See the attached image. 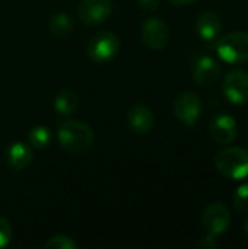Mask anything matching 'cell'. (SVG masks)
<instances>
[{
	"instance_id": "1",
	"label": "cell",
	"mask_w": 248,
	"mask_h": 249,
	"mask_svg": "<svg viewBox=\"0 0 248 249\" xmlns=\"http://www.w3.org/2000/svg\"><path fill=\"white\" fill-rule=\"evenodd\" d=\"M57 139L66 152L83 153L94 146L95 134L88 124L77 120H66L57 128Z\"/></svg>"
},
{
	"instance_id": "2",
	"label": "cell",
	"mask_w": 248,
	"mask_h": 249,
	"mask_svg": "<svg viewBox=\"0 0 248 249\" xmlns=\"http://www.w3.org/2000/svg\"><path fill=\"white\" fill-rule=\"evenodd\" d=\"M216 171L229 179L248 177V152L241 147H225L215 156Z\"/></svg>"
},
{
	"instance_id": "3",
	"label": "cell",
	"mask_w": 248,
	"mask_h": 249,
	"mask_svg": "<svg viewBox=\"0 0 248 249\" xmlns=\"http://www.w3.org/2000/svg\"><path fill=\"white\" fill-rule=\"evenodd\" d=\"M218 55L231 64L248 61V32L235 31L225 34L216 44Z\"/></svg>"
},
{
	"instance_id": "4",
	"label": "cell",
	"mask_w": 248,
	"mask_h": 249,
	"mask_svg": "<svg viewBox=\"0 0 248 249\" xmlns=\"http://www.w3.org/2000/svg\"><path fill=\"white\" fill-rule=\"evenodd\" d=\"M86 51L92 61L99 64L108 63L120 51V38L114 32L101 31L89 39Z\"/></svg>"
},
{
	"instance_id": "5",
	"label": "cell",
	"mask_w": 248,
	"mask_h": 249,
	"mask_svg": "<svg viewBox=\"0 0 248 249\" xmlns=\"http://www.w3.org/2000/svg\"><path fill=\"white\" fill-rule=\"evenodd\" d=\"M174 112L177 118L187 127H194L202 115V101L196 92H181L174 102Z\"/></svg>"
},
{
	"instance_id": "6",
	"label": "cell",
	"mask_w": 248,
	"mask_h": 249,
	"mask_svg": "<svg viewBox=\"0 0 248 249\" xmlns=\"http://www.w3.org/2000/svg\"><path fill=\"white\" fill-rule=\"evenodd\" d=\"M224 93L227 99L235 105H243L248 102V71L243 69H235L227 73L224 79Z\"/></svg>"
},
{
	"instance_id": "7",
	"label": "cell",
	"mask_w": 248,
	"mask_h": 249,
	"mask_svg": "<svg viewBox=\"0 0 248 249\" xmlns=\"http://www.w3.org/2000/svg\"><path fill=\"white\" fill-rule=\"evenodd\" d=\"M231 225V213L227 206L221 203H213L208 206L202 214V226L205 231L212 235L218 236L222 235Z\"/></svg>"
},
{
	"instance_id": "8",
	"label": "cell",
	"mask_w": 248,
	"mask_h": 249,
	"mask_svg": "<svg viewBox=\"0 0 248 249\" xmlns=\"http://www.w3.org/2000/svg\"><path fill=\"white\" fill-rule=\"evenodd\" d=\"M140 36L149 48L162 50L170 41V28L165 20L159 18H149L142 25Z\"/></svg>"
},
{
	"instance_id": "9",
	"label": "cell",
	"mask_w": 248,
	"mask_h": 249,
	"mask_svg": "<svg viewBox=\"0 0 248 249\" xmlns=\"http://www.w3.org/2000/svg\"><path fill=\"white\" fill-rule=\"evenodd\" d=\"M111 10V0H80L77 4V16L85 25H99L105 22Z\"/></svg>"
},
{
	"instance_id": "10",
	"label": "cell",
	"mask_w": 248,
	"mask_h": 249,
	"mask_svg": "<svg viewBox=\"0 0 248 249\" xmlns=\"http://www.w3.org/2000/svg\"><path fill=\"white\" fill-rule=\"evenodd\" d=\"M209 133L215 143H218L221 146H228L237 139L238 125L232 115L219 114V115L213 117V120L210 121Z\"/></svg>"
},
{
	"instance_id": "11",
	"label": "cell",
	"mask_w": 248,
	"mask_h": 249,
	"mask_svg": "<svg viewBox=\"0 0 248 249\" xmlns=\"http://www.w3.org/2000/svg\"><path fill=\"white\" fill-rule=\"evenodd\" d=\"M222 69L219 63L210 55H202L194 61L193 79L202 88H210L221 79Z\"/></svg>"
},
{
	"instance_id": "12",
	"label": "cell",
	"mask_w": 248,
	"mask_h": 249,
	"mask_svg": "<svg viewBox=\"0 0 248 249\" xmlns=\"http://www.w3.org/2000/svg\"><path fill=\"white\" fill-rule=\"evenodd\" d=\"M127 124L137 134L149 133L155 125V115L145 104H134L127 112Z\"/></svg>"
},
{
	"instance_id": "13",
	"label": "cell",
	"mask_w": 248,
	"mask_h": 249,
	"mask_svg": "<svg viewBox=\"0 0 248 249\" xmlns=\"http://www.w3.org/2000/svg\"><path fill=\"white\" fill-rule=\"evenodd\" d=\"M6 163L15 171L26 169L32 162V149L31 146L22 142H13L9 144L4 153Z\"/></svg>"
},
{
	"instance_id": "14",
	"label": "cell",
	"mask_w": 248,
	"mask_h": 249,
	"mask_svg": "<svg viewBox=\"0 0 248 249\" xmlns=\"http://www.w3.org/2000/svg\"><path fill=\"white\" fill-rule=\"evenodd\" d=\"M221 26H222V22H221L219 15L212 10L202 12L194 22L196 32L205 41L215 39L218 36V34L221 32Z\"/></svg>"
},
{
	"instance_id": "15",
	"label": "cell",
	"mask_w": 248,
	"mask_h": 249,
	"mask_svg": "<svg viewBox=\"0 0 248 249\" xmlns=\"http://www.w3.org/2000/svg\"><path fill=\"white\" fill-rule=\"evenodd\" d=\"M79 107V96L72 89H61L54 99V109L61 117H69L76 112Z\"/></svg>"
},
{
	"instance_id": "16",
	"label": "cell",
	"mask_w": 248,
	"mask_h": 249,
	"mask_svg": "<svg viewBox=\"0 0 248 249\" xmlns=\"http://www.w3.org/2000/svg\"><path fill=\"white\" fill-rule=\"evenodd\" d=\"M50 32L57 38H66L69 36L75 29V20L72 16L66 12H57L51 16L48 22Z\"/></svg>"
},
{
	"instance_id": "17",
	"label": "cell",
	"mask_w": 248,
	"mask_h": 249,
	"mask_svg": "<svg viewBox=\"0 0 248 249\" xmlns=\"http://www.w3.org/2000/svg\"><path fill=\"white\" fill-rule=\"evenodd\" d=\"M28 143L37 150L47 149L51 143V131L45 125H35L28 133Z\"/></svg>"
},
{
	"instance_id": "18",
	"label": "cell",
	"mask_w": 248,
	"mask_h": 249,
	"mask_svg": "<svg viewBox=\"0 0 248 249\" xmlns=\"http://www.w3.org/2000/svg\"><path fill=\"white\" fill-rule=\"evenodd\" d=\"M47 249H77L79 245L67 235H54L45 242Z\"/></svg>"
},
{
	"instance_id": "19",
	"label": "cell",
	"mask_w": 248,
	"mask_h": 249,
	"mask_svg": "<svg viewBox=\"0 0 248 249\" xmlns=\"http://www.w3.org/2000/svg\"><path fill=\"white\" fill-rule=\"evenodd\" d=\"M234 209L241 213H248V182L237 188L234 194Z\"/></svg>"
},
{
	"instance_id": "20",
	"label": "cell",
	"mask_w": 248,
	"mask_h": 249,
	"mask_svg": "<svg viewBox=\"0 0 248 249\" xmlns=\"http://www.w3.org/2000/svg\"><path fill=\"white\" fill-rule=\"evenodd\" d=\"M12 235H13V232H12V226H10L9 220L0 214V248H4L10 244Z\"/></svg>"
},
{
	"instance_id": "21",
	"label": "cell",
	"mask_w": 248,
	"mask_h": 249,
	"mask_svg": "<svg viewBox=\"0 0 248 249\" xmlns=\"http://www.w3.org/2000/svg\"><path fill=\"white\" fill-rule=\"evenodd\" d=\"M139 7L145 12H155L159 7V0H136Z\"/></svg>"
},
{
	"instance_id": "22",
	"label": "cell",
	"mask_w": 248,
	"mask_h": 249,
	"mask_svg": "<svg viewBox=\"0 0 248 249\" xmlns=\"http://www.w3.org/2000/svg\"><path fill=\"white\" fill-rule=\"evenodd\" d=\"M197 247L200 249H213L216 247V241H215V236L212 235H208L205 238H202L197 244Z\"/></svg>"
},
{
	"instance_id": "23",
	"label": "cell",
	"mask_w": 248,
	"mask_h": 249,
	"mask_svg": "<svg viewBox=\"0 0 248 249\" xmlns=\"http://www.w3.org/2000/svg\"><path fill=\"white\" fill-rule=\"evenodd\" d=\"M171 4H174V6H187V4H190V3H193V1H196V0H168Z\"/></svg>"
},
{
	"instance_id": "24",
	"label": "cell",
	"mask_w": 248,
	"mask_h": 249,
	"mask_svg": "<svg viewBox=\"0 0 248 249\" xmlns=\"http://www.w3.org/2000/svg\"><path fill=\"white\" fill-rule=\"evenodd\" d=\"M246 232L248 233V220H247V223H246Z\"/></svg>"
}]
</instances>
